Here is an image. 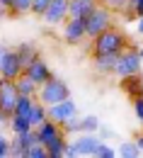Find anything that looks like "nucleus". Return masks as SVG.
<instances>
[{"label": "nucleus", "mask_w": 143, "mask_h": 158, "mask_svg": "<svg viewBox=\"0 0 143 158\" xmlns=\"http://www.w3.org/2000/svg\"><path fill=\"white\" fill-rule=\"evenodd\" d=\"M129 46V39L119 27H109L104 29L102 34H97L92 39V56H100V54H121L124 49Z\"/></svg>", "instance_id": "f257e3e1"}, {"label": "nucleus", "mask_w": 143, "mask_h": 158, "mask_svg": "<svg viewBox=\"0 0 143 158\" xmlns=\"http://www.w3.org/2000/svg\"><path fill=\"white\" fill-rule=\"evenodd\" d=\"M85 20V32H87V39H95L97 34H102L104 29H109L114 24V10H109L107 5H97L90 15L82 17Z\"/></svg>", "instance_id": "f03ea898"}, {"label": "nucleus", "mask_w": 143, "mask_h": 158, "mask_svg": "<svg viewBox=\"0 0 143 158\" xmlns=\"http://www.w3.org/2000/svg\"><path fill=\"white\" fill-rule=\"evenodd\" d=\"M68 98H70V88H68V83L61 80L58 76H51V78L39 88V93H37V100H41L46 107H51V105H56V102H63V100H68Z\"/></svg>", "instance_id": "7ed1b4c3"}, {"label": "nucleus", "mask_w": 143, "mask_h": 158, "mask_svg": "<svg viewBox=\"0 0 143 158\" xmlns=\"http://www.w3.org/2000/svg\"><path fill=\"white\" fill-rule=\"evenodd\" d=\"M141 66H143V59H141V54H138V49L126 46L121 54H119V59H117L114 76H117L119 80L129 78V76H136V73H141Z\"/></svg>", "instance_id": "20e7f679"}, {"label": "nucleus", "mask_w": 143, "mask_h": 158, "mask_svg": "<svg viewBox=\"0 0 143 158\" xmlns=\"http://www.w3.org/2000/svg\"><path fill=\"white\" fill-rule=\"evenodd\" d=\"M100 143H102V139L100 134H90V131H82L80 136L75 139V141H70L68 143V151H66V158H75V156H95L97 153V148H100Z\"/></svg>", "instance_id": "39448f33"}, {"label": "nucleus", "mask_w": 143, "mask_h": 158, "mask_svg": "<svg viewBox=\"0 0 143 158\" xmlns=\"http://www.w3.org/2000/svg\"><path fill=\"white\" fill-rule=\"evenodd\" d=\"M17 102H20V90H17L15 80H7L0 76V112L12 117L17 110Z\"/></svg>", "instance_id": "423d86ee"}, {"label": "nucleus", "mask_w": 143, "mask_h": 158, "mask_svg": "<svg viewBox=\"0 0 143 158\" xmlns=\"http://www.w3.org/2000/svg\"><path fill=\"white\" fill-rule=\"evenodd\" d=\"M68 2H70V0H51L49 7L44 10L41 20L46 22L49 27H63V22L70 17V15H68Z\"/></svg>", "instance_id": "0eeeda50"}, {"label": "nucleus", "mask_w": 143, "mask_h": 158, "mask_svg": "<svg viewBox=\"0 0 143 158\" xmlns=\"http://www.w3.org/2000/svg\"><path fill=\"white\" fill-rule=\"evenodd\" d=\"M82 39H87V32H85V20L82 17H68L63 22V41L75 46Z\"/></svg>", "instance_id": "6e6552de"}, {"label": "nucleus", "mask_w": 143, "mask_h": 158, "mask_svg": "<svg viewBox=\"0 0 143 158\" xmlns=\"http://www.w3.org/2000/svg\"><path fill=\"white\" fill-rule=\"evenodd\" d=\"M73 117H78V107H75V102H73L70 98L49 107V119H54V122L61 124V127L68 122V119H73Z\"/></svg>", "instance_id": "1a4fd4ad"}, {"label": "nucleus", "mask_w": 143, "mask_h": 158, "mask_svg": "<svg viewBox=\"0 0 143 158\" xmlns=\"http://www.w3.org/2000/svg\"><path fill=\"white\" fill-rule=\"evenodd\" d=\"M24 73H27L29 78L34 80L39 88H41V85H44V83H46L49 78H51V76H54V73H51V68H49V63L41 59V56H37V59L32 61V63L24 68Z\"/></svg>", "instance_id": "9d476101"}, {"label": "nucleus", "mask_w": 143, "mask_h": 158, "mask_svg": "<svg viewBox=\"0 0 143 158\" xmlns=\"http://www.w3.org/2000/svg\"><path fill=\"white\" fill-rule=\"evenodd\" d=\"M24 73V66H22L20 56H17V51L15 49H10L7 51V56H5V61H2V68H0V76L7 80H15L17 76H22Z\"/></svg>", "instance_id": "9b49d317"}, {"label": "nucleus", "mask_w": 143, "mask_h": 158, "mask_svg": "<svg viewBox=\"0 0 143 158\" xmlns=\"http://www.w3.org/2000/svg\"><path fill=\"white\" fill-rule=\"evenodd\" d=\"M63 131H66V129H63L61 124H56L54 119H46L44 124H39V127H37V134H39V143H44V146H46V143H51V141H54L56 136H61Z\"/></svg>", "instance_id": "f8f14e48"}, {"label": "nucleus", "mask_w": 143, "mask_h": 158, "mask_svg": "<svg viewBox=\"0 0 143 158\" xmlns=\"http://www.w3.org/2000/svg\"><path fill=\"white\" fill-rule=\"evenodd\" d=\"M97 5H102V0H70V2H68V15H70V17H85V15H90Z\"/></svg>", "instance_id": "ddd939ff"}, {"label": "nucleus", "mask_w": 143, "mask_h": 158, "mask_svg": "<svg viewBox=\"0 0 143 158\" xmlns=\"http://www.w3.org/2000/svg\"><path fill=\"white\" fill-rule=\"evenodd\" d=\"M121 90L129 95L131 100L141 98L143 95V76L136 73V76H129V78H121Z\"/></svg>", "instance_id": "4468645a"}, {"label": "nucleus", "mask_w": 143, "mask_h": 158, "mask_svg": "<svg viewBox=\"0 0 143 158\" xmlns=\"http://www.w3.org/2000/svg\"><path fill=\"white\" fill-rule=\"evenodd\" d=\"M117 59H119V54H100V56H92L95 61V68L100 71V73H114V68H117Z\"/></svg>", "instance_id": "2eb2a0df"}, {"label": "nucleus", "mask_w": 143, "mask_h": 158, "mask_svg": "<svg viewBox=\"0 0 143 158\" xmlns=\"http://www.w3.org/2000/svg\"><path fill=\"white\" fill-rule=\"evenodd\" d=\"M29 122H32V127L37 129L39 124H44L46 119H49V107L41 102V100H34V105H32V110H29Z\"/></svg>", "instance_id": "dca6fc26"}, {"label": "nucleus", "mask_w": 143, "mask_h": 158, "mask_svg": "<svg viewBox=\"0 0 143 158\" xmlns=\"http://www.w3.org/2000/svg\"><path fill=\"white\" fill-rule=\"evenodd\" d=\"M68 134L63 131L61 136H56L51 143H46V151H49V158H66V151H68Z\"/></svg>", "instance_id": "f3484780"}, {"label": "nucleus", "mask_w": 143, "mask_h": 158, "mask_svg": "<svg viewBox=\"0 0 143 158\" xmlns=\"http://www.w3.org/2000/svg\"><path fill=\"white\" fill-rule=\"evenodd\" d=\"M15 51H17V56H20V61H22L24 68L39 56V49H37L34 44H29V41H24V44H20V46H15Z\"/></svg>", "instance_id": "a211bd4d"}, {"label": "nucleus", "mask_w": 143, "mask_h": 158, "mask_svg": "<svg viewBox=\"0 0 143 158\" xmlns=\"http://www.w3.org/2000/svg\"><path fill=\"white\" fill-rule=\"evenodd\" d=\"M34 127H32V122H29V117L27 114H12L10 117V131L12 134H27V131H32Z\"/></svg>", "instance_id": "6ab92c4d"}, {"label": "nucleus", "mask_w": 143, "mask_h": 158, "mask_svg": "<svg viewBox=\"0 0 143 158\" xmlns=\"http://www.w3.org/2000/svg\"><path fill=\"white\" fill-rule=\"evenodd\" d=\"M15 85H17V90H20V95H34L37 98V93H39V85L34 83V80L29 78L27 73H22L15 78Z\"/></svg>", "instance_id": "aec40b11"}, {"label": "nucleus", "mask_w": 143, "mask_h": 158, "mask_svg": "<svg viewBox=\"0 0 143 158\" xmlns=\"http://www.w3.org/2000/svg\"><path fill=\"white\" fill-rule=\"evenodd\" d=\"M27 12H32V0H10L7 17H22Z\"/></svg>", "instance_id": "412c9836"}, {"label": "nucleus", "mask_w": 143, "mask_h": 158, "mask_svg": "<svg viewBox=\"0 0 143 158\" xmlns=\"http://www.w3.org/2000/svg\"><path fill=\"white\" fill-rule=\"evenodd\" d=\"M117 156H121V158H138L141 156V146H138L136 141H124L121 146L117 148Z\"/></svg>", "instance_id": "4be33fe9"}, {"label": "nucleus", "mask_w": 143, "mask_h": 158, "mask_svg": "<svg viewBox=\"0 0 143 158\" xmlns=\"http://www.w3.org/2000/svg\"><path fill=\"white\" fill-rule=\"evenodd\" d=\"M34 95H20V102H17V110H15V114H29V110H32V105H34Z\"/></svg>", "instance_id": "5701e85b"}, {"label": "nucleus", "mask_w": 143, "mask_h": 158, "mask_svg": "<svg viewBox=\"0 0 143 158\" xmlns=\"http://www.w3.org/2000/svg\"><path fill=\"white\" fill-rule=\"evenodd\" d=\"M66 134H82V117H73L63 124Z\"/></svg>", "instance_id": "b1692460"}, {"label": "nucleus", "mask_w": 143, "mask_h": 158, "mask_svg": "<svg viewBox=\"0 0 143 158\" xmlns=\"http://www.w3.org/2000/svg\"><path fill=\"white\" fill-rule=\"evenodd\" d=\"M82 131H100V119L95 117V114H85L82 117Z\"/></svg>", "instance_id": "393cba45"}, {"label": "nucleus", "mask_w": 143, "mask_h": 158, "mask_svg": "<svg viewBox=\"0 0 143 158\" xmlns=\"http://www.w3.org/2000/svg\"><path fill=\"white\" fill-rule=\"evenodd\" d=\"M27 158H49V151L44 143H34L29 151H27Z\"/></svg>", "instance_id": "a878e982"}, {"label": "nucleus", "mask_w": 143, "mask_h": 158, "mask_svg": "<svg viewBox=\"0 0 143 158\" xmlns=\"http://www.w3.org/2000/svg\"><path fill=\"white\" fill-rule=\"evenodd\" d=\"M126 12H133L136 17H143V0H129L126 2Z\"/></svg>", "instance_id": "bb28decb"}, {"label": "nucleus", "mask_w": 143, "mask_h": 158, "mask_svg": "<svg viewBox=\"0 0 143 158\" xmlns=\"http://www.w3.org/2000/svg\"><path fill=\"white\" fill-rule=\"evenodd\" d=\"M95 156H97V158H114V156H117V151H114V148H112L109 143H104V141H102Z\"/></svg>", "instance_id": "cd10ccee"}, {"label": "nucleus", "mask_w": 143, "mask_h": 158, "mask_svg": "<svg viewBox=\"0 0 143 158\" xmlns=\"http://www.w3.org/2000/svg\"><path fill=\"white\" fill-rule=\"evenodd\" d=\"M102 2L109 10H114V12H126V2L129 0H102Z\"/></svg>", "instance_id": "c85d7f7f"}, {"label": "nucleus", "mask_w": 143, "mask_h": 158, "mask_svg": "<svg viewBox=\"0 0 143 158\" xmlns=\"http://www.w3.org/2000/svg\"><path fill=\"white\" fill-rule=\"evenodd\" d=\"M49 2H51V0H32V15L41 17V15H44V10L49 7Z\"/></svg>", "instance_id": "c756f323"}, {"label": "nucleus", "mask_w": 143, "mask_h": 158, "mask_svg": "<svg viewBox=\"0 0 143 158\" xmlns=\"http://www.w3.org/2000/svg\"><path fill=\"white\" fill-rule=\"evenodd\" d=\"M133 112H136V119L143 124V95L133 100Z\"/></svg>", "instance_id": "7c9ffc66"}, {"label": "nucleus", "mask_w": 143, "mask_h": 158, "mask_svg": "<svg viewBox=\"0 0 143 158\" xmlns=\"http://www.w3.org/2000/svg\"><path fill=\"white\" fill-rule=\"evenodd\" d=\"M10 156V141L0 134V158H7Z\"/></svg>", "instance_id": "2f4dec72"}, {"label": "nucleus", "mask_w": 143, "mask_h": 158, "mask_svg": "<svg viewBox=\"0 0 143 158\" xmlns=\"http://www.w3.org/2000/svg\"><path fill=\"white\" fill-rule=\"evenodd\" d=\"M112 134H114V131H112L109 127H104V129L100 127V139H102V141H104V139H112Z\"/></svg>", "instance_id": "473e14b6"}, {"label": "nucleus", "mask_w": 143, "mask_h": 158, "mask_svg": "<svg viewBox=\"0 0 143 158\" xmlns=\"http://www.w3.org/2000/svg\"><path fill=\"white\" fill-rule=\"evenodd\" d=\"M7 51H10V46L0 44V68H2V61H5V56H7Z\"/></svg>", "instance_id": "72a5a7b5"}, {"label": "nucleus", "mask_w": 143, "mask_h": 158, "mask_svg": "<svg viewBox=\"0 0 143 158\" xmlns=\"http://www.w3.org/2000/svg\"><path fill=\"white\" fill-rule=\"evenodd\" d=\"M136 32L143 37V17H138V20H136Z\"/></svg>", "instance_id": "f704fd0d"}, {"label": "nucleus", "mask_w": 143, "mask_h": 158, "mask_svg": "<svg viewBox=\"0 0 143 158\" xmlns=\"http://www.w3.org/2000/svg\"><path fill=\"white\" fill-rule=\"evenodd\" d=\"M0 124H10V117H7L5 112H0Z\"/></svg>", "instance_id": "c9c22d12"}, {"label": "nucleus", "mask_w": 143, "mask_h": 158, "mask_svg": "<svg viewBox=\"0 0 143 158\" xmlns=\"http://www.w3.org/2000/svg\"><path fill=\"white\" fill-rule=\"evenodd\" d=\"M136 143L141 146V151H143V131H141V134H138V136H136Z\"/></svg>", "instance_id": "e433bc0d"}, {"label": "nucleus", "mask_w": 143, "mask_h": 158, "mask_svg": "<svg viewBox=\"0 0 143 158\" xmlns=\"http://www.w3.org/2000/svg\"><path fill=\"white\" fill-rule=\"evenodd\" d=\"M0 5H2L5 10H7V7H10V0H0Z\"/></svg>", "instance_id": "4c0bfd02"}, {"label": "nucleus", "mask_w": 143, "mask_h": 158, "mask_svg": "<svg viewBox=\"0 0 143 158\" xmlns=\"http://www.w3.org/2000/svg\"><path fill=\"white\" fill-rule=\"evenodd\" d=\"M138 54H141V59H143V46H141V49H138Z\"/></svg>", "instance_id": "58836bf2"}]
</instances>
